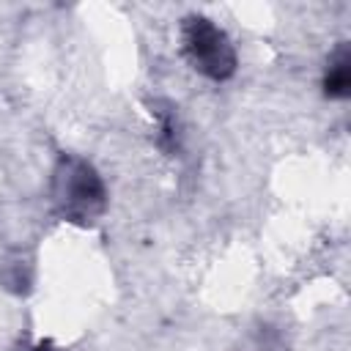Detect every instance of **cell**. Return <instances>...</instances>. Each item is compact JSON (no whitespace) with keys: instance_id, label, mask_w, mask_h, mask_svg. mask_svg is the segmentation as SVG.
<instances>
[{"instance_id":"6da1fadb","label":"cell","mask_w":351,"mask_h":351,"mask_svg":"<svg viewBox=\"0 0 351 351\" xmlns=\"http://www.w3.org/2000/svg\"><path fill=\"white\" fill-rule=\"evenodd\" d=\"M49 200L63 222L93 225L107 211V186L88 159L60 154L49 178Z\"/></svg>"},{"instance_id":"7a4b0ae2","label":"cell","mask_w":351,"mask_h":351,"mask_svg":"<svg viewBox=\"0 0 351 351\" xmlns=\"http://www.w3.org/2000/svg\"><path fill=\"white\" fill-rule=\"evenodd\" d=\"M181 52L186 63L211 82H228L239 69V55L230 36L203 14H189L181 19Z\"/></svg>"},{"instance_id":"3957f363","label":"cell","mask_w":351,"mask_h":351,"mask_svg":"<svg viewBox=\"0 0 351 351\" xmlns=\"http://www.w3.org/2000/svg\"><path fill=\"white\" fill-rule=\"evenodd\" d=\"M321 88H324V96L335 99V101H343L351 96V49H348V41H340L329 52L326 66H324V77H321Z\"/></svg>"},{"instance_id":"277c9868","label":"cell","mask_w":351,"mask_h":351,"mask_svg":"<svg viewBox=\"0 0 351 351\" xmlns=\"http://www.w3.org/2000/svg\"><path fill=\"white\" fill-rule=\"evenodd\" d=\"M156 115V145L165 151V154H178L181 151V123H178V115L170 104H154L151 110Z\"/></svg>"},{"instance_id":"5b68a950","label":"cell","mask_w":351,"mask_h":351,"mask_svg":"<svg viewBox=\"0 0 351 351\" xmlns=\"http://www.w3.org/2000/svg\"><path fill=\"white\" fill-rule=\"evenodd\" d=\"M236 351H285V340L274 326H258Z\"/></svg>"},{"instance_id":"8992f818","label":"cell","mask_w":351,"mask_h":351,"mask_svg":"<svg viewBox=\"0 0 351 351\" xmlns=\"http://www.w3.org/2000/svg\"><path fill=\"white\" fill-rule=\"evenodd\" d=\"M19 351H60V348H55L49 340H38V343H33V346H25V348H19Z\"/></svg>"}]
</instances>
